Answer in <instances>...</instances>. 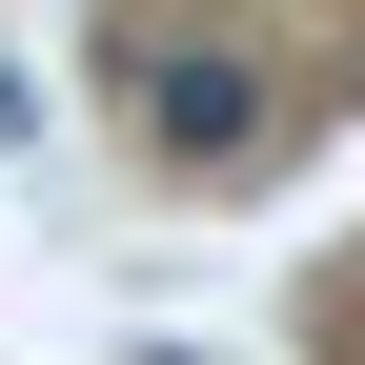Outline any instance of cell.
Returning a JSON list of instances; mask_svg holds the SVG:
<instances>
[{
  "label": "cell",
  "mask_w": 365,
  "mask_h": 365,
  "mask_svg": "<svg viewBox=\"0 0 365 365\" xmlns=\"http://www.w3.org/2000/svg\"><path fill=\"white\" fill-rule=\"evenodd\" d=\"M0 143H21V81H0Z\"/></svg>",
  "instance_id": "2"
},
{
  "label": "cell",
  "mask_w": 365,
  "mask_h": 365,
  "mask_svg": "<svg viewBox=\"0 0 365 365\" xmlns=\"http://www.w3.org/2000/svg\"><path fill=\"white\" fill-rule=\"evenodd\" d=\"M143 143L163 163H264L284 143V81L223 61V41H143Z\"/></svg>",
  "instance_id": "1"
}]
</instances>
